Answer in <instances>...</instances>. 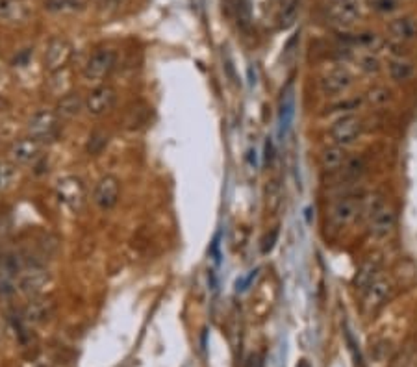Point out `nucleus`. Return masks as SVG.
<instances>
[{
    "instance_id": "1",
    "label": "nucleus",
    "mask_w": 417,
    "mask_h": 367,
    "mask_svg": "<svg viewBox=\"0 0 417 367\" xmlns=\"http://www.w3.org/2000/svg\"><path fill=\"white\" fill-rule=\"evenodd\" d=\"M56 199L61 204V208H65L71 214H76L84 208L85 199H87V188L84 180L80 177H63L56 184Z\"/></svg>"
},
{
    "instance_id": "2",
    "label": "nucleus",
    "mask_w": 417,
    "mask_h": 367,
    "mask_svg": "<svg viewBox=\"0 0 417 367\" xmlns=\"http://www.w3.org/2000/svg\"><path fill=\"white\" fill-rule=\"evenodd\" d=\"M395 225H397V215H395L392 204H387L386 201H376L369 210L367 228L371 238H389L395 230Z\"/></svg>"
},
{
    "instance_id": "3",
    "label": "nucleus",
    "mask_w": 417,
    "mask_h": 367,
    "mask_svg": "<svg viewBox=\"0 0 417 367\" xmlns=\"http://www.w3.org/2000/svg\"><path fill=\"white\" fill-rule=\"evenodd\" d=\"M115 61H117V56H115L114 50L100 49L97 52H93L89 56V60L85 61L84 78L87 82H93V84H100L114 71Z\"/></svg>"
},
{
    "instance_id": "4",
    "label": "nucleus",
    "mask_w": 417,
    "mask_h": 367,
    "mask_svg": "<svg viewBox=\"0 0 417 367\" xmlns=\"http://www.w3.org/2000/svg\"><path fill=\"white\" fill-rule=\"evenodd\" d=\"M362 130L363 122L360 117L345 115L330 126V140H332L334 145L347 148L356 143L358 137L362 135Z\"/></svg>"
},
{
    "instance_id": "5",
    "label": "nucleus",
    "mask_w": 417,
    "mask_h": 367,
    "mask_svg": "<svg viewBox=\"0 0 417 367\" xmlns=\"http://www.w3.org/2000/svg\"><path fill=\"white\" fill-rule=\"evenodd\" d=\"M61 117L52 110H41L34 113L28 121V134L30 137H36L39 141L52 140L58 130H60Z\"/></svg>"
},
{
    "instance_id": "6",
    "label": "nucleus",
    "mask_w": 417,
    "mask_h": 367,
    "mask_svg": "<svg viewBox=\"0 0 417 367\" xmlns=\"http://www.w3.org/2000/svg\"><path fill=\"white\" fill-rule=\"evenodd\" d=\"M115 100H117V93H115L114 87L108 86V84H98L97 87H93L87 93L84 100V110L91 117H100L114 108Z\"/></svg>"
},
{
    "instance_id": "7",
    "label": "nucleus",
    "mask_w": 417,
    "mask_h": 367,
    "mask_svg": "<svg viewBox=\"0 0 417 367\" xmlns=\"http://www.w3.org/2000/svg\"><path fill=\"white\" fill-rule=\"evenodd\" d=\"M71 56H73V45H71V41H67L65 37H54L47 45V50H45V56H43L45 69L49 73H58V71H61L69 63Z\"/></svg>"
},
{
    "instance_id": "8",
    "label": "nucleus",
    "mask_w": 417,
    "mask_h": 367,
    "mask_svg": "<svg viewBox=\"0 0 417 367\" xmlns=\"http://www.w3.org/2000/svg\"><path fill=\"white\" fill-rule=\"evenodd\" d=\"M43 153V141L36 137H23L12 143V147L8 151V158L12 159L17 166H28V164H36L41 158Z\"/></svg>"
},
{
    "instance_id": "9",
    "label": "nucleus",
    "mask_w": 417,
    "mask_h": 367,
    "mask_svg": "<svg viewBox=\"0 0 417 367\" xmlns=\"http://www.w3.org/2000/svg\"><path fill=\"white\" fill-rule=\"evenodd\" d=\"M121 195V182L114 175H106L97 182L95 191H93V202L97 204L103 212L115 208V204L119 202Z\"/></svg>"
},
{
    "instance_id": "10",
    "label": "nucleus",
    "mask_w": 417,
    "mask_h": 367,
    "mask_svg": "<svg viewBox=\"0 0 417 367\" xmlns=\"http://www.w3.org/2000/svg\"><path fill=\"white\" fill-rule=\"evenodd\" d=\"M360 212H362V199L349 195L334 201L328 215H330V221H332L334 225L347 227V225H351L352 221L356 219Z\"/></svg>"
},
{
    "instance_id": "11",
    "label": "nucleus",
    "mask_w": 417,
    "mask_h": 367,
    "mask_svg": "<svg viewBox=\"0 0 417 367\" xmlns=\"http://www.w3.org/2000/svg\"><path fill=\"white\" fill-rule=\"evenodd\" d=\"M360 2L358 0H338L336 4H330L327 8L328 21L336 26L347 28L352 26L360 17Z\"/></svg>"
},
{
    "instance_id": "12",
    "label": "nucleus",
    "mask_w": 417,
    "mask_h": 367,
    "mask_svg": "<svg viewBox=\"0 0 417 367\" xmlns=\"http://www.w3.org/2000/svg\"><path fill=\"white\" fill-rule=\"evenodd\" d=\"M321 91L328 95V97H336V95H343L352 87L354 78L352 74L345 67H336L328 71L323 78H321Z\"/></svg>"
},
{
    "instance_id": "13",
    "label": "nucleus",
    "mask_w": 417,
    "mask_h": 367,
    "mask_svg": "<svg viewBox=\"0 0 417 367\" xmlns=\"http://www.w3.org/2000/svg\"><path fill=\"white\" fill-rule=\"evenodd\" d=\"M293 119H295V89H293V84H290L282 91L280 106H278V134L280 137L288 135Z\"/></svg>"
},
{
    "instance_id": "14",
    "label": "nucleus",
    "mask_w": 417,
    "mask_h": 367,
    "mask_svg": "<svg viewBox=\"0 0 417 367\" xmlns=\"http://www.w3.org/2000/svg\"><path fill=\"white\" fill-rule=\"evenodd\" d=\"M49 282H50L49 271L34 267L32 271H26V273L21 275V278H19V288H21L23 293L36 297V295L41 293L43 289L49 286Z\"/></svg>"
},
{
    "instance_id": "15",
    "label": "nucleus",
    "mask_w": 417,
    "mask_h": 367,
    "mask_svg": "<svg viewBox=\"0 0 417 367\" xmlns=\"http://www.w3.org/2000/svg\"><path fill=\"white\" fill-rule=\"evenodd\" d=\"M392 293V282L386 276H376L365 289V306L369 310H375L378 306L386 302V299Z\"/></svg>"
},
{
    "instance_id": "16",
    "label": "nucleus",
    "mask_w": 417,
    "mask_h": 367,
    "mask_svg": "<svg viewBox=\"0 0 417 367\" xmlns=\"http://www.w3.org/2000/svg\"><path fill=\"white\" fill-rule=\"evenodd\" d=\"M387 32L393 39H397L400 43L414 41V39H417V21L411 17L395 19L387 25Z\"/></svg>"
},
{
    "instance_id": "17",
    "label": "nucleus",
    "mask_w": 417,
    "mask_h": 367,
    "mask_svg": "<svg viewBox=\"0 0 417 367\" xmlns=\"http://www.w3.org/2000/svg\"><path fill=\"white\" fill-rule=\"evenodd\" d=\"M321 167L325 171H341V167L345 166L347 162V153H345L343 147H338V145H332V147H327L323 153H321Z\"/></svg>"
},
{
    "instance_id": "18",
    "label": "nucleus",
    "mask_w": 417,
    "mask_h": 367,
    "mask_svg": "<svg viewBox=\"0 0 417 367\" xmlns=\"http://www.w3.org/2000/svg\"><path fill=\"white\" fill-rule=\"evenodd\" d=\"M28 17V10L19 0H0V21L4 23H21Z\"/></svg>"
},
{
    "instance_id": "19",
    "label": "nucleus",
    "mask_w": 417,
    "mask_h": 367,
    "mask_svg": "<svg viewBox=\"0 0 417 367\" xmlns=\"http://www.w3.org/2000/svg\"><path fill=\"white\" fill-rule=\"evenodd\" d=\"M82 108H84V100L78 93H67L65 97L60 98L54 111L61 119H71V117L78 115Z\"/></svg>"
},
{
    "instance_id": "20",
    "label": "nucleus",
    "mask_w": 417,
    "mask_h": 367,
    "mask_svg": "<svg viewBox=\"0 0 417 367\" xmlns=\"http://www.w3.org/2000/svg\"><path fill=\"white\" fill-rule=\"evenodd\" d=\"M54 312V302L50 299H36L32 300L26 308V319L32 323H41L45 319H49Z\"/></svg>"
},
{
    "instance_id": "21",
    "label": "nucleus",
    "mask_w": 417,
    "mask_h": 367,
    "mask_svg": "<svg viewBox=\"0 0 417 367\" xmlns=\"http://www.w3.org/2000/svg\"><path fill=\"white\" fill-rule=\"evenodd\" d=\"M19 178V166L12 159H0V191L12 190Z\"/></svg>"
},
{
    "instance_id": "22",
    "label": "nucleus",
    "mask_w": 417,
    "mask_h": 367,
    "mask_svg": "<svg viewBox=\"0 0 417 367\" xmlns=\"http://www.w3.org/2000/svg\"><path fill=\"white\" fill-rule=\"evenodd\" d=\"M299 10H301V0H282V8H280V28H291L295 25L297 17H299Z\"/></svg>"
},
{
    "instance_id": "23",
    "label": "nucleus",
    "mask_w": 417,
    "mask_h": 367,
    "mask_svg": "<svg viewBox=\"0 0 417 367\" xmlns=\"http://www.w3.org/2000/svg\"><path fill=\"white\" fill-rule=\"evenodd\" d=\"M47 10L52 13H76L85 8V0H47Z\"/></svg>"
},
{
    "instance_id": "24",
    "label": "nucleus",
    "mask_w": 417,
    "mask_h": 367,
    "mask_svg": "<svg viewBox=\"0 0 417 367\" xmlns=\"http://www.w3.org/2000/svg\"><path fill=\"white\" fill-rule=\"evenodd\" d=\"M414 74V65L405 60H395L389 63V76L395 82H405V80L411 78Z\"/></svg>"
},
{
    "instance_id": "25",
    "label": "nucleus",
    "mask_w": 417,
    "mask_h": 367,
    "mask_svg": "<svg viewBox=\"0 0 417 367\" xmlns=\"http://www.w3.org/2000/svg\"><path fill=\"white\" fill-rule=\"evenodd\" d=\"M266 202H267V210L275 214L278 208H280V204H282V190H280V184L277 180H272V182L267 184L266 188Z\"/></svg>"
},
{
    "instance_id": "26",
    "label": "nucleus",
    "mask_w": 417,
    "mask_h": 367,
    "mask_svg": "<svg viewBox=\"0 0 417 367\" xmlns=\"http://www.w3.org/2000/svg\"><path fill=\"white\" fill-rule=\"evenodd\" d=\"M347 41L367 50H376L382 45L381 37L376 36V34H358V36L349 37Z\"/></svg>"
},
{
    "instance_id": "27",
    "label": "nucleus",
    "mask_w": 417,
    "mask_h": 367,
    "mask_svg": "<svg viewBox=\"0 0 417 367\" xmlns=\"http://www.w3.org/2000/svg\"><path fill=\"white\" fill-rule=\"evenodd\" d=\"M365 171V162L362 158H352L345 162V166L341 167V173H343L345 178H351V180H356L360 178Z\"/></svg>"
},
{
    "instance_id": "28",
    "label": "nucleus",
    "mask_w": 417,
    "mask_h": 367,
    "mask_svg": "<svg viewBox=\"0 0 417 367\" xmlns=\"http://www.w3.org/2000/svg\"><path fill=\"white\" fill-rule=\"evenodd\" d=\"M232 8L236 13L237 25L242 28H247L250 25V6H248V0H232Z\"/></svg>"
},
{
    "instance_id": "29",
    "label": "nucleus",
    "mask_w": 417,
    "mask_h": 367,
    "mask_svg": "<svg viewBox=\"0 0 417 367\" xmlns=\"http://www.w3.org/2000/svg\"><path fill=\"white\" fill-rule=\"evenodd\" d=\"M375 271H376L375 263H365V265L362 267V271H360V273H358V276H356V286H358V288H362L363 291H365L369 284H371V282L376 278Z\"/></svg>"
},
{
    "instance_id": "30",
    "label": "nucleus",
    "mask_w": 417,
    "mask_h": 367,
    "mask_svg": "<svg viewBox=\"0 0 417 367\" xmlns=\"http://www.w3.org/2000/svg\"><path fill=\"white\" fill-rule=\"evenodd\" d=\"M389 95H392V93H389V89H386V87H375V89L369 91L367 98L373 106H384L387 100L392 98Z\"/></svg>"
},
{
    "instance_id": "31",
    "label": "nucleus",
    "mask_w": 417,
    "mask_h": 367,
    "mask_svg": "<svg viewBox=\"0 0 417 367\" xmlns=\"http://www.w3.org/2000/svg\"><path fill=\"white\" fill-rule=\"evenodd\" d=\"M360 67H362L365 73H378V71H381V61L376 60L373 54L362 56V58H360Z\"/></svg>"
},
{
    "instance_id": "32",
    "label": "nucleus",
    "mask_w": 417,
    "mask_h": 367,
    "mask_svg": "<svg viewBox=\"0 0 417 367\" xmlns=\"http://www.w3.org/2000/svg\"><path fill=\"white\" fill-rule=\"evenodd\" d=\"M277 239H278V230L275 228V230H271V232L267 234L266 238H264V241H261V252H264V254H269V252L272 251L275 243H277Z\"/></svg>"
},
{
    "instance_id": "33",
    "label": "nucleus",
    "mask_w": 417,
    "mask_h": 367,
    "mask_svg": "<svg viewBox=\"0 0 417 367\" xmlns=\"http://www.w3.org/2000/svg\"><path fill=\"white\" fill-rule=\"evenodd\" d=\"M106 143H108V137H106V135H93L89 141V145H87V151H89L91 154H97Z\"/></svg>"
},
{
    "instance_id": "34",
    "label": "nucleus",
    "mask_w": 417,
    "mask_h": 367,
    "mask_svg": "<svg viewBox=\"0 0 417 367\" xmlns=\"http://www.w3.org/2000/svg\"><path fill=\"white\" fill-rule=\"evenodd\" d=\"M256 275H258V269L250 271V273H248V275L245 276V278H242V280H237L236 282V289H237V291H245V289H247L248 286H250V282H253L254 278H256Z\"/></svg>"
},
{
    "instance_id": "35",
    "label": "nucleus",
    "mask_w": 417,
    "mask_h": 367,
    "mask_svg": "<svg viewBox=\"0 0 417 367\" xmlns=\"http://www.w3.org/2000/svg\"><path fill=\"white\" fill-rule=\"evenodd\" d=\"M375 8L381 10V12H392V10L397 8V2L395 0H376Z\"/></svg>"
},
{
    "instance_id": "36",
    "label": "nucleus",
    "mask_w": 417,
    "mask_h": 367,
    "mask_svg": "<svg viewBox=\"0 0 417 367\" xmlns=\"http://www.w3.org/2000/svg\"><path fill=\"white\" fill-rule=\"evenodd\" d=\"M275 158V145H272L271 137H267L266 141V154H264V159H266V164L269 166Z\"/></svg>"
},
{
    "instance_id": "37",
    "label": "nucleus",
    "mask_w": 417,
    "mask_h": 367,
    "mask_svg": "<svg viewBox=\"0 0 417 367\" xmlns=\"http://www.w3.org/2000/svg\"><path fill=\"white\" fill-rule=\"evenodd\" d=\"M212 256L215 258V262L219 263V258H221V252H219V234L215 236V239H213V245H212Z\"/></svg>"
},
{
    "instance_id": "38",
    "label": "nucleus",
    "mask_w": 417,
    "mask_h": 367,
    "mask_svg": "<svg viewBox=\"0 0 417 367\" xmlns=\"http://www.w3.org/2000/svg\"><path fill=\"white\" fill-rule=\"evenodd\" d=\"M297 367H310V366H308V364H306V360H303V362H301V364H299V366H297Z\"/></svg>"
}]
</instances>
